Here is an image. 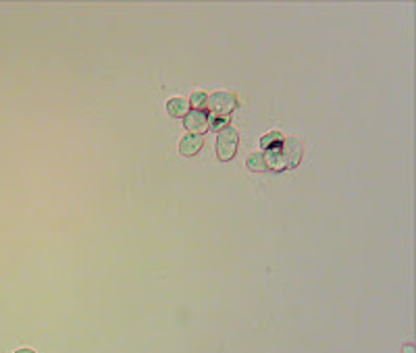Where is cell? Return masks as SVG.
I'll return each mask as SVG.
<instances>
[{"label": "cell", "instance_id": "cell-10", "mask_svg": "<svg viewBox=\"0 0 416 353\" xmlns=\"http://www.w3.org/2000/svg\"><path fill=\"white\" fill-rule=\"evenodd\" d=\"M208 127L215 129V131H223L225 127H229V121H227V116H215L213 121L208 119Z\"/></svg>", "mask_w": 416, "mask_h": 353}, {"label": "cell", "instance_id": "cell-4", "mask_svg": "<svg viewBox=\"0 0 416 353\" xmlns=\"http://www.w3.org/2000/svg\"><path fill=\"white\" fill-rule=\"evenodd\" d=\"M183 127L191 133V136H202L206 133L208 129V116L204 110H189L185 116H183Z\"/></svg>", "mask_w": 416, "mask_h": 353}, {"label": "cell", "instance_id": "cell-12", "mask_svg": "<svg viewBox=\"0 0 416 353\" xmlns=\"http://www.w3.org/2000/svg\"><path fill=\"white\" fill-rule=\"evenodd\" d=\"M15 353H36L34 349H17Z\"/></svg>", "mask_w": 416, "mask_h": 353}, {"label": "cell", "instance_id": "cell-2", "mask_svg": "<svg viewBox=\"0 0 416 353\" xmlns=\"http://www.w3.org/2000/svg\"><path fill=\"white\" fill-rule=\"evenodd\" d=\"M238 144H240V133H238L236 127L229 125V127H225L223 131H219V133H217V146H215L217 158H219L221 162L231 160V158L236 156V152H238Z\"/></svg>", "mask_w": 416, "mask_h": 353}, {"label": "cell", "instance_id": "cell-8", "mask_svg": "<svg viewBox=\"0 0 416 353\" xmlns=\"http://www.w3.org/2000/svg\"><path fill=\"white\" fill-rule=\"evenodd\" d=\"M279 144H283V136L279 131H273V133H267L262 140H260V146L264 150H271V148H277Z\"/></svg>", "mask_w": 416, "mask_h": 353}, {"label": "cell", "instance_id": "cell-7", "mask_svg": "<svg viewBox=\"0 0 416 353\" xmlns=\"http://www.w3.org/2000/svg\"><path fill=\"white\" fill-rule=\"evenodd\" d=\"M246 167L254 173H264L267 171V162H264V154L262 152H256L252 154L248 160H246Z\"/></svg>", "mask_w": 416, "mask_h": 353}, {"label": "cell", "instance_id": "cell-1", "mask_svg": "<svg viewBox=\"0 0 416 353\" xmlns=\"http://www.w3.org/2000/svg\"><path fill=\"white\" fill-rule=\"evenodd\" d=\"M304 154V144L298 138H287L283 144H279L277 148L267 150L264 154V162L267 169L271 171H285V169H295L302 160Z\"/></svg>", "mask_w": 416, "mask_h": 353}, {"label": "cell", "instance_id": "cell-5", "mask_svg": "<svg viewBox=\"0 0 416 353\" xmlns=\"http://www.w3.org/2000/svg\"><path fill=\"white\" fill-rule=\"evenodd\" d=\"M202 146H204L202 136H191V133H187V136H183V140L179 142V154L185 156V158H191V156H196V154L202 150Z\"/></svg>", "mask_w": 416, "mask_h": 353}, {"label": "cell", "instance_id": "cell-3", "mask_svg": "<svg viewBox=\"0 0 416 353\" xmlns=\"http://www.w3.org/2000/svg\"><path fill=\"white\" fill-rule=\"evenodd\" d=\"M206 108L215 116H227L231 110L238 108V98L229 92H215L213 96H208Z\"/></svg>", "mask_w": 416, "mask_h": 353}, {"label": "cell", "instance_id": "cell-9", "mask_svg": "<svg viewBox=\"0 0 416 353\" xmlns=\"http://www.w3.org/2000/svg\"><path fill=\"white\" fill-rule=\"evenodd\" d=\"M206 102H208V96H206L204 92H194L191 98H189L191 110H204V108H206Z\"/></svg>", "mask_w": 416, "mask_h": 353}, {"label": "cell", "instance_id": "cell-11", "mask_svg": "<svg viewBox=\"0 0 416 353\" xmlns=\"http://www.w3.org/2000/svg\"><path fill=\"white\" fill-rule=\"evenodd\" d=\"M402 353H414V345L406 343V345H404V349H402Z\"/></svg>", "mask_w": 416, "mask_h": 353}, {"label": "cell", "instance_id": "cell-6", "mask_svg": "<svg viewBox=\"0 0 416 353\" xmlns=\"http://www.w3.org/2000/svg\"><path fill=\"white\" fill-rule=\"evenodd\" d=\"M167 112L171 116H175V119H183V116L189 112V102L183 98H171L167 102Z\"/></svg>", "mask_w": 416, "mask_h": 353}]
</instances>
